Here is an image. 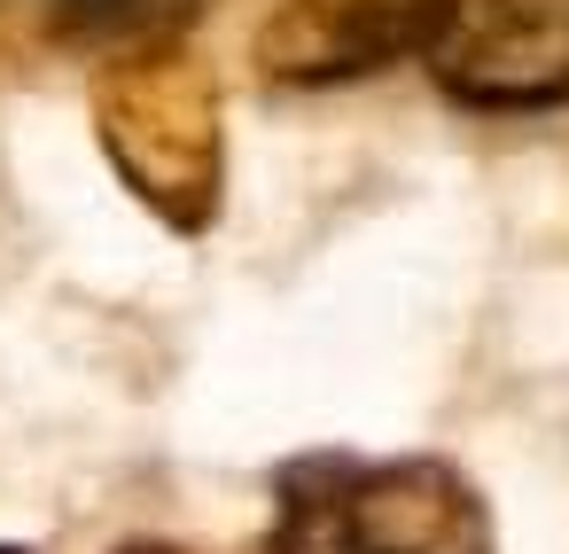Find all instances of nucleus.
<instances>
[{
    "label": "nucleus",
    "instance_id": "nucleus-1",
    "mask_svg": "<svg viewBox=\"0 0 569 554\" xmlns=\"http://www.w3.org/2000/svg\"><path fill=\"white\" fill-rule=\"evenodd\" d=\"M266 554H491V515L445 461L305 453L273 476Z\"/></svg>",
    "mask_w": 569,
    "mask_h": 554
},
{
    "label": "nucleus",
    "instance_id": "nucleus-2",
    "mask_svg": "<svg viewBox=\"0 0 569 554\" xmlns=\"http://www.w3.org/2000/svg\"><path fill=\"white\" fill-rule=\"evenodd\" d=\"M94 126L126 188L157 219L196 235L219 211V87L203 79V63H188L180 48L110 63L94 87Z\"/></svg>",
    "mask_w": 569,
    "mask_h": 554
},
{
    "label": "nucleus",
    "instance_id": "nucleus-3",
    "mask_svg": "<svg viewBox=\"0 0 569 554\" xmlns=\"http://www.w3.org/2000/svg\"><path fill=\"white\" fill-rule=\"evenodd\" d=\"M421 63L468 110L569 102V0H437Z\"/></svg>",
    "mask_w": 569,
    "mask_h": 554
},
{
    "label": "nucleus",
    "instance_id": "nucleus-4",
    "mask_svg": "<svg viewBox=\"0 0 569 554\" xmlns=\"http://www.w3.org/2000/svg\"><path fill=\"white\" fill-rule=\"evenodd\" d=\"M437 0H273L250 56L273 87H343L398 56H421Z\"/></svg>",
    "mask_w": 569,
    "mask_h": 554
},
{
    "label": "nucleus",
    "instance_id": "nucleus-5",
    "mask_svg": "<svg viewBox=\"0 0 569 554\" xmlns=\"http://www.w3.org/2000/svg\"><path fill=\"white\" fill-rule=\"evenodd\" d=\"M203 0H56V40L94 56L102 71L110 63H141V56H164L188 40Z\"/></svg>",
    "mask_w": 569,
    "mask_h": 554
}]
</instances>
